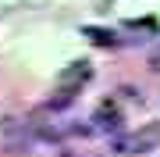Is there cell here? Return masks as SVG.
Listing matches in <instances>:
<instances>
[{
  "label": "cell",
  "mask_w": 160,
  "mask_h": 157,
  "mask_svg": "<svg viewBox=\"0 0 160 157\" xmlns=\"http://www.w3.org/2000/svg\"><path fill=\"white\" fill-rule=\"evenodd\" d=\"M89 75H92V71H89V64H86V61H75L71 68H64V71H61V89H57L61 97H53V100H50V107H53V111L68 107V104H71V97H75V89H78Z\"/></svg>",
  "instance_id": "obj_1"
},
{
  "label": "cell",
  "mask_w": 160,
  "mask_h": 157,
  "mask_svg": "<svg viewBox=\"0 0 160 157\" xmlns=\"http://www.w3.org/2000/svg\"><path fill=\"white\" fill-rule=\"evenodd\" d=\"M157 143H160V125H149V128H142V132H135V136H125V139L118 143V150L121 154H146V150H153Z\"/></svg>",
  "instance_id": "obj_2"
},
{
  "label": "cell",
  "mask_w": 160,
  "mask_h": 157,
  "mask_svg": "<svg viewBox=\"0 0 160 157\" xmlns=\"http://www.w3.org/2000/svg\"><path fill=\"white\" fill-rule=\"evenodd\" d=\"M96 125H100V128H118L121 118H118V111L110 107V104H103V107L96 111Z\"/></svg>",
  "instance_id": "obj_3"
},
{
  "label": "cell",
  "mask_w": 160,
  "mask_h": 157,
  "mask_svg": "<svg viewBox=\"0 0 160 157\" xmlns=\"http://www.w3.org/2000/svg\"><path fill=\"white\" fill-rule=\"evenodd\" d=\"M61 157H75V154H61Z\"/></svg>",
  "instance_id": "obj_4"
}]
</instances>
